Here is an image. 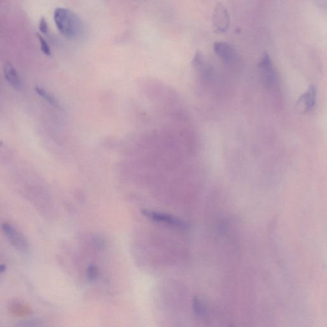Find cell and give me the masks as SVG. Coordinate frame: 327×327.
Segmentation results:
<instances>
[{
  "label": "cell",
  "instance_id": "obj_1",
  "mask_svg": "<svg viewBox=\"0 0 327 327\" xmlns=\"http://www.w3.org/2000/svg\"><path fill=\"white\" fill-rule=\"evenodd\" d=\"M54 20L59 31L67 38L75 39L81 34V21L76 14L69 9H56Z\"/></svg>",
  "mask_w": 327,
  "mask_h": 327
},
{
  "label": "cell",
  "instance_id": "obj_2",
  "mask_svg": "<svg viewBox=\"0 0 327 327\" xmlns=\"http://www.w3.org/2000/svg\"><path fill=\"white\" fill-rule=\"evenodd\" d=\"M230 25V16L222 4H218L214 9L212 27L216 34H222L228 30Z\"/></svg>",
  "mask_w": 327,
  "mask_h": 327
},
{
  "label": "cell",
  "instance_id": "obj_3",
  "mask_svg": "<svg viewBox=\"0 0 327 327\" xmlns=\"http://www.w3.org/2000/svg\"><path fill=\"white\" fill-rule=\"evenodd\" d=\"M142 213L148 218L156 221V222L166 223V224L179 228L181 229H186L189 227L185 221L180 218L176 217L175 216L169 215V214L148 210H143Z\"/></svg>",
  "mask_w": 327,
  "mask_h": 327
},
{
  "label": "cell",
  "instance_id": "obj_4",
  "mask_svg": "<svg viewBox=\"0 0 327 327\" xmlns=\"http://www.w3.org/2000/svg\"><path fill=\"white\" fill-rule=\"evenodd\" d=\"M3 230L5 234L6 235L11 244L19 251H27L28 245L27 240L22 234H21L17 228L14 226L5 223L3 225Z\"/></svg>",
  "mask_w": 327,
  "mask_h": 327
},
{
  "label": "cell",
  "instance_id": "obj_5",
  "mask_svg": "<svg viewBox=\"0 0 327 327\" xmlns=\"http://www.w3.org/2000/svg\"><path fill=\"white\" fill-rule=\"evenodd\" d=\"M316 89L314 85L309 86L304 93L298 98L296 109L301 113H307L313 110L316 104Z\"/></svg>",
  "mask_w": 327,
  "mask_h": 327
},
{
  "label": "cell",
  "instance_id": "obj_6",
  "mask_svg": "<svg viewBox=\"0 0 327 327\" xmlns=\"http://www.w3.org/2000/svg\"><path fill=\"white\" fill-rule=\"evenodd\" d=\"M213 50L219 57L226 63H231L235 60V50L231 46L226 42H215L213 45Z\"/></svg>",
  "mask_w": 327,
  "mask_h": 327
},
{
  "label": "cell",
  "instance_id": "obj_7",
  "mask_svg": "<svg viewBox=\"0 0 327 327\" xmlns=\"http://www.w3.org/2000/svg\"><path fill=\"white\" fill-rule=\"evenodd\" d=\"M259 68L262 70L266 83L271 85L276 81V72L273 67L272 61L267 53L264 54L262 61L259 63Z\"/></svg>",
  "mask_w": 327,
  "mask_h": 327
},
{
  "label": "cell",
  "instance_id": "obj_8",
  "mask_svg": "<svg viewBox=\"0 0 327 327\" xmlns=\"http://www.w3.org/2000/svg\"><path fill=\"white\" fill-rule=\"evenodd\" d=\"M4 72L5 77L8 83L16 90L23 89V83L15 68L10 62H7L4 65Z\"/></svg>",
  "mask_w": 327,
  "mask_h": 327
},
{
  "label": "cell",
  "instance_id": "obj_9",
  "mask_svg": "<svg viewBox=\"0 0 327 327\" xmlns=\"http://www.w3.org/2000/svg\"><path fill=\"white\" fill-rule=\"evenodd\" d=\"M193 310H194L195 315L197 317H202L205 314V307L199 298H194L193 300Z\"/></svg>",
  "mask_w": 327,
  "mask_h": 327
},
{
  "label": "cell",
  "instance_id": "obj_10",
  "mask_svg": "<svg viewBox=\"0 0 327 327\" xmlns=\"http://www.w3.org/2000/svg\"><path fill=\"white\" fill-rule=\"evenodd\" d=\"M35 91H37V93H38L40 96H42V97L44 98L46 100L48 101L49 103H52V104H55V100H54L51 95H49V94L44 90V89L39 88V87H36V88H35Z\"/></svg>",
  "mask_w": 327,
  "mask_h": 327
},
{
  "label": "cell",
  "instance_id": "obj_11",
  "mask_svg": "<svg viewBox=\"0 0 327 327\" xmlns=\"http://www.w3.org/2000/svg\"><path fill=\"white\" fill-rule=\"evenodd\" d=\"M37 35H38V38L39 40L40 44H41L42 52H43V53L45 54L46 55L50 56L51 52L48 42L46 41V40L44 39L43 37H41V35H40L39 34Z\"/></svg>",
  "mask_w": 327,
  "mask_h": 327
},
{
  "label": "cell",
  "instance_id": "obj_12",
  "mask_svg": "<svg viewBox=\"0 0 327 327\" xmlns=\"http://www.w3.org/2000/svg\"><path fill=\"white\" fill-rule=\"evenodd\" d=\"M13 312L16 315H19V316H22V315H26L28 312H30L29 309L25 305H14L13 306Z\"/></svg>",
  "mask_w": 327,
  "mask_h": 327
},
{
  "label": "cell",
  "instance_id": "obj_13",
  "mask_svg": "<svg viewBox=\"0 0 327 327\" xmlns=\"http://www.w3.org/2000/svg\"><path fill=\"white\" fill-rule=\"evenodd\" d=\"M98 270L97 267L94 265H91L88 268L87 270V276L89 279L93 280L96 279L98 274Z\"/></svg>",
  "mask_w": 327,
  "mask_h": 327
},
{
  "label": "cell",
  "instance_id": "obj_14",
  "mask_svg": "<svg viewBox=\"0 0 327 327\" xmlns=\"http://www.w3.org/2000/svg\"><path fill=\"white\" fill-rule=\"evenodd\" d=\"M39 29L43 34H46L48 31V23H47L46 19L44 18H41V20H40Z\"/></svg>",
  "mask_w": 327,
  "mask_h": 327
}]
</instances>
